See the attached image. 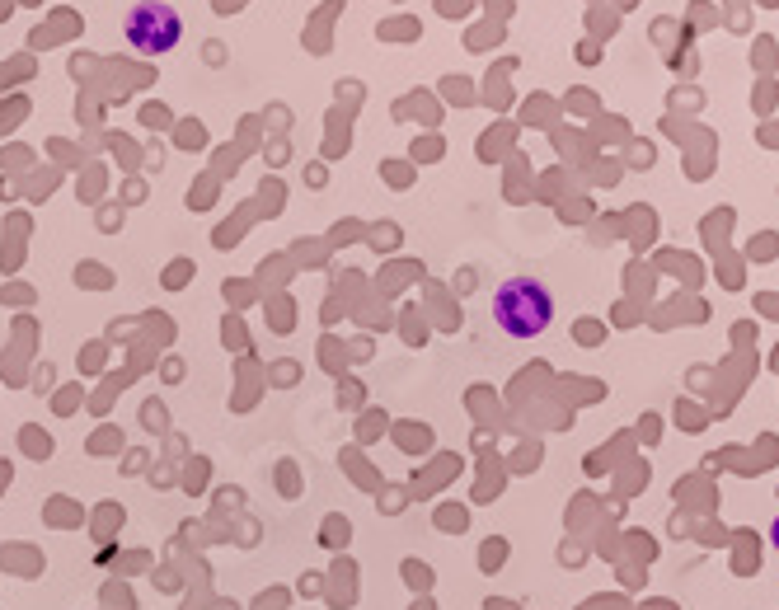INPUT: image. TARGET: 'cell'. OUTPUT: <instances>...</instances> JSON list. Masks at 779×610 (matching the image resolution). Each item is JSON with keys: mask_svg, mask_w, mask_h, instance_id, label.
I'll use <instances>...</instances> for the list:
<instances>
[{"mask_svg": "<svg viewBox=\"0 0 779 610\" xmlns=\"http://www.w3.org/2000/svg\"><path fill=\"white\" fill-rule=\"evenodd\" d=\"M493 320L512 338H535L545 334L554 320V296L540 277H507L493 291Z\"/></svg>", "mask_w": 779, "mask_h": 610, "instance_id": "1", "label": "cell"}, {"mask_svg": "<svg viewBox=\"0 0 779 610\" xmlns=\"http://www.w3.org/2000/svg\"><path fill=\"white\" fill-rule=\"evenodd\" d=\"M123 33H127V43L137 47V52L160 57V52H169V47L179 43L184 24H179V15H174V5H165V0H141V5L127 10Z\"/></svg>", "mask_w": 779, "mask_h": 610, "instance_id": "2", "label": "cell"}, {"mask_svg": "<svg viewBox=\"0 0 779 610\" xmlns=\"http://www.w3.org/2000/svg\"><path fill=\"white\" fill-rule=\"evenodd\" d=\"M352 559L348 554H338L334 559V578H329V606L334 610H348L352 606V596H357V573H352Z\"/></svg>", "mask_w": 779, "mask_h": 610, "instance_id": "3", "label": "cell"}, {"mask_svg": "<svg viewBox=\"0 0 779 610\" xmlns=\"http://www.w3.org/2000/svg\"><path fill=\"white\" fill-rule=\"evenodd\" d=\"M0 568H10V573H19V578H38L47 568V559H38L33 549H19V545H0Z\"/></svg>", "mask_w": 779, "mask_h": 610, "instance_id": "4", "label": "cell"}, {"mask_svg": "<svg viewBox=\"0 0 779 610\" xmlns=\"http://www.w3.org/2000/svg\"><path fill=\"white\" fill-rule=\"evenodd\" d=\"M99 601H104V610H141L137 596L127 592V582H118V578L99 587Z\"/></svg>", "mask_w": 779, "mask_h": 610, "instance_id": "5", "label": "cell"}, {"mask_svg": "<svg viewBox=\"0 0 779 610\" xmlns=\"http://www.w3.org/2000/svg\"><path fill=\"white\" fill-rule=\"evenodd\" d=\"M348 540H352V521L348 517H329V521H324V545H329V549H348Z\"/></svg>", "mask_w": 779, "mask_h": 610, "instance_id": "6", "label": "cell"}, {"mask_svg": "<svg viewBox=\"0 0 779 610\" xmlns=\"http://www.w3.org/2000/svg\"><path fill=\"white\" fill-rule=\"evenodd\" d=\"M399 568H404V582H409L413 592H428V587H432V568L423 564V559H404Z\"/></svg>", "mask_w": 779, "mask_h": 610, "instance_id": "7", "label": "cell"}, {"mask_svg": "<svg viewBox=\"0 0 779 610\" xmlns=\"http://www.w3.org/2000/svg\"><path fill=\"white\" fill-rule=\"evenodd\" d=\"M287 601H291L287 587H268V592L254 596V610H287Z\"/></svg>", "mask_w": 779, "mask_h": 610, "instance_id": "8", "label": "cell"}, {"mask_svg": "<svg viewBox=\"0 0 779 610\" xmlns=\"http://www.w3.org/2000/svg\"><path fill=\"white\" fill-rule=\"evenodd\" d=\"M437 526H442L446 535H460L465 531V512H460V507H442V512H437Z\"/></svg>", "mask_w": 779, "mask_h": 610, "instance_id": "9", "label": "cell"}, {"mask_svg": "<svg viewBox=\"0 0 779 610\" xmlns=\"http://www.w3.org/2000/svg\"><path fill=\"white\" fill-rule=\"evenodd\" d=\"M479 564H484V573H498V564H503V545H484Z\"/></svg>", "mask_w": 779, "mask_h": 610, "instance_id": "10", "label": "cell"}, {"mask_svg": "<svg viewBox=\"0 0 779 610\" xmlns=\"http://www.w3.org/2000/svg\"><path fill=\"white\" fill-rule=\"evenodd\" d=\"M141 423H146V427H165V404H155V399H151V404L141 409Z\"/></svg>", "mask_w": 779, "mask_h": 610, "instance_id": "11", "label": "cell"}, {"mask_svg": "<svg viewBox=\"0 0 779 610\" xmlns=\"http://www.w3.org/2000/svg\"><path fill=\"white\" fill-rule=\"evenodd\" d=\"M254 531H259V526H254V521H245V526H240V545H254V540H259Z\"/></svg>", "mask_w": 779, "mask_h": 610, "instance_id": "12", "label": "cell"}, {"mask_svg": "<svg viewBox=\"0 0 779 610\" xmlns=\"http://www.w3.org/2000/svg\"><path fill=\"white\" fill-rule=\"evenodd\" d=\"M770 545L779 549V521H775V526H770Z\"/></svg>", "mask_w": 779, "mask_h": 610, "instance_id": "13", "label": "cell"}, {"mask_svg": "<svg viewBox=\"0 0 779 610\" xmlns=\"http://www.w3.org/2000/svg\"><path fill=\"white\" fill-rule=\"evenodd\" d=\"M216 610H240V606L235 601H216Z\"/></svg>", "mask_w": 779, "mask_h": 610, "instance_id": "14", "label": "cell"}]
</instances>
